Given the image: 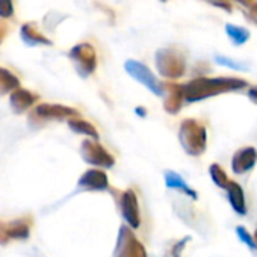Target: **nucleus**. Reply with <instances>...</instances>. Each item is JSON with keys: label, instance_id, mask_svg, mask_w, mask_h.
Segmentation results:
<instances>
[{"label": "nucleus", "instance_id": "obj_1", "mask_svg": "<svg viewBox=\"0 0 257 257\" xmlns=\"http://www.w3.org/2000/svg\"><path fill=\"white\" fill-rule=\"evenodd\" d=\"M125 70H127L128 73H131L132 77H135V79L140 80L143 85H146L153 94L162 95V88H161L158 79H156V77L153 76V73H152L149 68H146L143 64H140V62H137V61H128V62L125 64Z\"/></svg>", "mask_w": 257, "mask_h": 257}, {"label": "nucleus", "instance_id": "obj_2", "mask_svg": "<svg viewBox=\"0 0 257 257\" xmlns=\"http://www.w3.org/2000/svg\"><path fill=\"white\" fill-rule=\"evenodd\" d=\"M31 225L26 219H14L10 222H0V243H7L11 239H26Z\"/></svg>", "mask_w": 257, "mask_h": 257}, {"label": "nucleus", "instance_id": "obj_3", "mask_svg": "<svg viewBox=\"0 0 257 257\" xmlns=\"http://www.w3.org/2000/svg\"><path fill=\"white\" fill-rule=\"evenodd\" d=\"M70 56L76 61L77 67H79V71L86 76L89 71L94 70V52L91 50L89 46L86 44H82V46H77L71 50Z\"/></svg>", "mask_w": 257, "mask_h": 257}, {"label": "nucleus", "instance_id": "obj_4", "mask_svg": "<svg viewBox=\"0 0 257 257\" xmlns=\"http://www.w3.org/2000/svg\"><path fill=\"white\" fill-rule=\"evenodd\" d=\"M38 100V95L25 89V88H19L16 89L11 97H10V103H11V107L16 113H23L26 112L35 101Z\"/></svg>", "mask_w": 257, "mask_h": 257}, {"label": "nucleus", "instance_id": "obj_5", "mask_svg": "<svg viewBox=\"0 0 257 257\" xmlns=\"http://www.w3.org/2000/svg\"><path fill=\"white\" fill-rule=\"evenodd\" d=\"M20 35H22V40L26 46H41V44L50 46L52 44L50 40H47L44 35H41L38 32V29L34 23H25L22 26Z\"/></svg>", "mask_w": 257, "mask_h": 257}, {"label": "nucleus", "instance_id": "obj_6", "mask_svg": "<svg viewBox=\"0 0 257 257\" xmlns=\"http://www.w3.org/2000/svg\"><path fill=\"white\" fill-rule=\"evenodd\" d=\"M73 113L71 109L64 107V106H56V104H40L34 110L35 118H59Z\"/></svg>", "mask_w": 257, "mask_h": 257}, {"label": "nucleus", "instance_id": "obj_7", "mask_svg": "<svg viewBox=\"0 0 257 257\" xmlns=\"http://www.w3.org/2000/svg\"><path fill=\"white\" fill-rule=\"evenodd\" d=\"M20 88L19 77L11 73L10 70L0 67V95H5L8 92H14Z\"/></svg>", "mask_w": 257, "mask_h": 257}, {"label": "nucleus", "instance_id": "obj_8", "mask_svg": "<svg viewBox=\"0 0 257 257\" xmlns=\"http://www.w3.org/2000/svg\"><path fill=\"white\" fill-rule=\"evenodd\" d=\"M165 182H167V186L168 188H173V189H180V191H183L185 194H188L189 197H192V198H195L197 197V194L185 183V180L179 176V174H176V173H167L165 174Z\"/></svg>", "mask_w": 257, "mask_h": 257}, {"label": "nucleus", "instance_id": "obj_9", "mask_svg": "<svg viewBox=\"0 0 257 257\" xmlns=\"http://www.w3.org/2000/svg\"><path fill=\"white\" fill-rule=\"evenodd\" d=\"M82 186H88V188H101L106 186V177L98 173V171H88L79 182Z\"/></svg>", "mask_w": 257, "mask_h": 257}, {"label": "nucleus", "instance_id": "obj_10", "mask_svg": "<svg viewBox=\"0 0 257 257\" xmlns=\"http://www.w3.org/2000/svg\"><path fill=\"white\" fill-rule=\"evenodd\" d=\"M230 201L233 204V209L237 213H245V201H243L242 192L237 186H234V192L230 191Z\"/></svg>", "mask_w": 257, "mask_h": 257}, {"label": "nucleus", "instance_id": "obj_11", "mask_svg": "<svg viewBox=\"0 0 257 257\" xmlns=\"http://www.w3.org/2000/svg\"><path fill=\"white\" fill-rule=\"evenodd\" d=\"M227 34L236 44H242L248 38V32L245 29H240V28H236V26H227Z\"/></svg>", "mask_w": 257, "mask_h": 257}, {"label": "nucleus", "instance_id": "obj_12", "mask_svg": "<svg viewBox=\"0 0 257 257\" xmlns=\"http://www.w3.org/2000/svg\"><path fill=\"white\" fill-rule=\"evenodd\" d=\"M70 127L73 128V131L76 132H80V134H91L92 137H95V132H94V128L85 122V121H70Z\"/></svg>", "mask_w": 257, "mask_h": 257}, {"label": "nucleus", "instance_id": "obj_13", "mask_svg": "<svg viewBox=\"0 0 257 257\" xmlns=\"http://www.w3.org/2000/svg\"><path fill=\"white\" fill-rule=\"evenodd\" d=\"M14 14L13 0H0V19H10Z\"/></svg>", "mask_w": 257, "mask_h": 257}, {"label": "nucleus", "instance_id": "obj_14", "mask_svg": "<svg viewBox=\"0 0 257 257\" xmlns=\"http://www.w3.org/2000/svg\"><path fill=\"white\" fill-rule=\"evenodd\" d=\"M237 234L240 236V239H242V240H245V242H246V245H248V246H251V248H255V249H257V245H254L252 239L246 234V231H245L243 228H240V227H239V228H237Z\"/></svg>", "mask_w": 257, "mask_h": 257}, {"label": "nucleus", "instance_id": "obj_15", "mask_svg": "<svg viewBox=\"0 0 257 257\" xmlns=\"http://www.w3.org/2000/svg\"><path fill=\"white\" fill-rule=\"evenodd\" d=\"M216 61H218V64L228 65V67H231V68H234V70H242V65L236 64L234 61H228V59H225V58H216Z\"/></svg>", "mask_w": 257, "mask_h": 257}, {"label": "nucleus", "instance_id": "obj_16", "mask_svg": "<svg viewBox=\"0 0 257 257\" xmlns=\"http://www.w3.org/2000/svg\"><path fill=\"white\" fill-rule=\"evenodd\" d=\"M7 34H8V25L4 20H0V44L7 38Z\"/></svg>", "mask_w": 257, "mask_h": 257}]
</instances>
